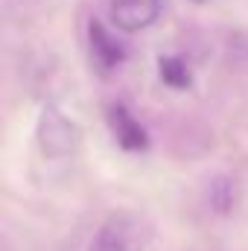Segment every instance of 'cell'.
I'll list each match as a JSON object with an SVG mask.
<instances>
[{
  "mask_svg": "<svg viewBox=\"0 0 248 251\" xmlns=\"http://www.w3.org/2000/svg\"><path fill=\"white\" fill-rule=\"evenodd\" d=\"M105 120H108V128H111L117 146H123L125 152H146L149 149V131L128 111V105L111 102L105 111Z\"/></svg>",
  "mask_w": 248,
  "mask_h": 251,
  "instance_id": "3",
  "label": "cell"
},
{
  "mask_svg": "<svg viewBox=\"0 0 248 251\" xmlns=\"http://www.w3.org/2000/svg\"><path fill=\"white\" fill-rule=\"evenodd\" d=\"M88 41H91V62L99 73H111L125 62V47L117 41L114 32L105 29L102 21H91L88 26Z\"/></svg>",
  "mask_w": 248,
  "mask_h": 251,
  "instance_id": "5",
  "label": "cell"
},
{
  "mask_svg": "<svg viewBox=\"0 0 248 251\" xmlns=\"http://www.w3.org/2000/svg\"><path fill=\"white\" fill-rule=\"evenodd\" d=\"M38 143H41V152L50 155V158H64L76 149L79 143V128L70 117H64L56 105H44L41 117H38Z\"/></svg>",
  "mask_w": 248,
  "mask_h": 251,
  "instance_id": "2",
  "label": "cell"
},
{
  "mask_svg": "<svg viewBox=\"0 0 248 251\" xmlns=\"http://www.w3.org/2000/svg\"><path fill=\"white\" fill-rule=\"evenodd\" d=\"M161 79H164V85H170V88H175V91H184L193 85V73H190V67L181 56H164L161 62Z\"/></svg>",
  "mask_w": 248,
  "mask_h": 251,
  "instance_id": "6",
  "label": "cell"
},
{
  "mask_svg": "<svg viewBox=\"0 0 248 251\" xmlns=\"http://www.w3.org/2000/svg\"><path fill=\"white\" fill-rule=\"evenodd\" d=\"M210 204L219 213H228L234 207V181L231 178H216L210 184Z\"/></svg>",
  "mask_w": 248,
  "mask_h": 251,
  "instance_id": "7",
  "label": "cell"
},
{
  "mask_svg": "<svg viewBox=\"0 0 248 251\" xmlns=\"http://www.w3.org/2000/svg\"><path fill=\"white\" fill-rule=\"evenodd\" d=\"M149 237L152 231L137 213L120 210L99 225V231L94 234L91 246L85 251H146Z\"/></svg>",
  "mask_w": 248,
  "mask_h": 251,
  "instance_id": "1",
  "label": "cell"
},
{
  "mask_svg": "<svg viewBox=\"0 0 248 251\" xmlns=\"http://www.w3.org/2000/svg\"><path fill=\"white\" fill-rule=\"evenodd\" d=\"M164 3L161 0H111V24L120 32H140L149 29L161 18Z\"/></svg>",
  "mask_w": 248,
  "mask_h": 251,
  "instance_id": "4",
  "label": "cell"
}]
</instances>
